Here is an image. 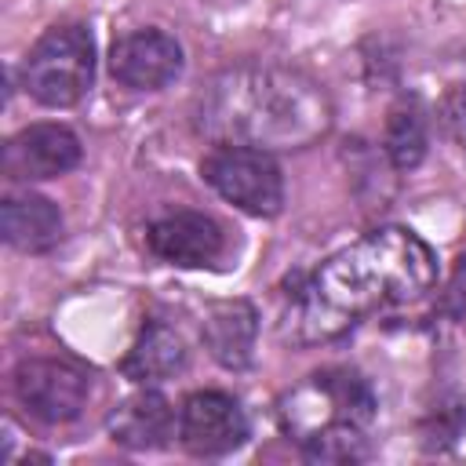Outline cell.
Returning <instances> with one entry per match:
<instances>
[{"mask_svg": "<svg viewBox=\"0 0 466 466\" xmlns=\"http://www.w3.org/2000/svg\"><path fill=\"white\" fill-rule=\"evenodd\" d=\"M197 127L215 146L306 149L328 135L331 102L302 69L240 62L215 73L197 95Z\"/></svg>", "mask_w": 466, "mask_h": 466, "instance_id": "2", "label": "cell"}, {"mask_svg": "<svg viewBox=\"0 0 466 466\" xmlns=\"http://www.w3.org/2000/svg\"><path fill=\"white\" fill-rule=\"evenodd\" d=\"M437 120L448 138L466 146V84H451L444 91V98L437 102Z\"/></svg>", "mask_w": 466, "mask_h": 466, "instance_id": "16", "label": "cell"}, {"mask_svg": "<svg viewBox=\"0 0 466 466\" xmlns=\"http://www.w3.org/2000/svg\"><path fill=\"white\" fill-rule=\"evenodd\" d=\"M171 404L164 400V393L157 390H142V393H131L120 408H113L109 415V437L124 448H135V451H146V448H164L167 437H171Z\"/></svg>", "mask_w": 466, "mask_h": 466, "instance_id": "12", "label": "cell"}, {"mask_svg": "<svg viewBox=\"0 0 466 466\" xmlns=\"http://www.w3.org/2000/svg\"><path fill=\"white\" fill-rule=\"evenodd\" d=\"M204 346L208 353L226 364V368H244L255 350L258 335V313L251 302L233 299V302H215L204 317Z\"/></svg>", "mask_w": 466, "mask_h": 466, "instance_id": "11", "label": "cell"}, {"mask_svg": "<svg viewBox=\"0 0 466 466\" xmlns=\"http://www.w3.org/2000/svg\"><path fill=\"white\" fill-rule=\"evenodd\" d=\"M386 157L393 160V167L411 171L415 164H422L430 135H426V116L415 102H397L386 116Z\"/></svg>", "mask_w": 466, "mask_h": 466, "instance_id": "15", "label": "cell"}, {"mask_svg": "<svg viewBox=\"0 0 466 466\" xmlns=\"http://www.w3.org/2000/svg\"><path fill=\"white\" fill-rule=\"evenodd\" d=\"M433 284L437 255L430 244L404 226H382L331 255L309 277L295 295L288 324L302 342L331 339L375 309L422 299Z\"/></svg>", "mask_w": 466, "mask_h": 466, "instance_id": "1", "label": "cell"}, {"mask_svg": "<svg viewBox=\"0 0 466 466\" xmlns=\"http://www.w3.org/2000/svg\"><path fill=\"white\" fill-rule=\"evenodd\" d=\"M120 368L135 382H160L186 368V342L167 324H149V328H142L138 342L131 346V353L124 357Z\"/></svg>", "mask_w": 466, "mask_h": 466, "instance_id": "14", "label": "cell"}, {"mask_svg": "<svg viewBox=\"0 0 466 466\" xmlns=\"http://www.w3.org/2000/svg\"><path fill=\"white\" fill-rule=\"evenodd\" d=\"M80 164V142L62 124H29L4 142L0 167L15 182H36L66 175Z\"/></svg>", "mask_w": 466, "mask_h": 466, "instance_id": "8", "label": "cell"}, {"mask_svg": "<svg viewBox=\"0 0 466 466\" xmlns=\"http://www.w3.org/2000/svg\"><path fill=\"white\" fill-rule=\"evenodd\" d=\"M375 419V397L368 382L350 368H324L299 382L280 400L284 430L317 462H353L368 451V422Z\"/></svg>", "mask_w": 466, "mask_h": 466, "instance_id": "3", "label": "cell"}, {"mask_svg": "<svg viewBox=\"0 0 466 466\" xmlns=\"http://www.w3.org/2000/svg\"><path fill=\"white\" fill-rule=\"evenodd\" d=\"M15 397L18 404L40 419V422H69L80 415L87 393H91V379L84 368L69 364V360H55V357H29L15 368L11 375Z\"/></svg>", "mask_w": 466, "mask_h": 466, "instance_id": "6", "label": "cell"}, {"mask_svg": "<svg viewBox=\"0 0 466 466\" xmlns=\"http://www.w3.org/2000/svg\"><path fill=\"white\" fill-rule=\"evenodd\" d=\"M146 244L171 266H215L226 251L222 226L204 211H167L146 229Z\"/></svg>", "mask_w": 466, "mask_h": 466, "instance_id": "9", "label": "cell"}, {"mask_svg": "<svg viewBox=\"0 0 466 466\" xmlns=\"http://www.w3.org/2000/svg\"><path fill=\"white\" fill-rule=\"evenodd\" d=\"M248 437V419L240 404L229 393L218 390H197L182 400L178 411V441L189 455L215 459L233 448H240Z\"/></svg>", "mask_w": 466, "mask_h": 466, "instance_id": "7", "label": "cell"}, {"mask_svg": "<svg viewBox=\"0 0 466 466\" xmlns=\"http://www.w3.org/2000/svg\"><path fill=\"white\" fill-rule=\"evenodd\" d=\"M109 73L138 91H160L182 73V47L160 29H135L109 51Z\"/></svg>", "mask_w": 466, "mask_h": 466, "instance_id": "10", "label": "cell"}, {"mask_svg": "<svg viewBox=\"0 0 466 466\" xmlns=\"http://www.w3.org/2000/svg\"><path fill=\"white\" fill-rule=\"evenodd\" d=\"M204 182L248 215H277L284 204V178L277 160L255 146H215L200 164Z\"/></svg>", "mask_w": 466, "mask_h": 466, "instance_id": "5", "label": "cell"}, {"mask_svg": "<svg viewBox=\"0 0 466 466\" xmlns=\"http://www.w3.org/2000/svg\"><path fill=\"white\" fill-rule=\"evenodd\" d=\"M95 80V40L84 25L47 29L25 55L22 84L25 91L51 109L76 106Z\"/></svg>", "mask_w": 466, "mask_h": 466, "instance_id": "4", "label": "cell"}, {"mask_svg": "<svg viewBox=\"0 0 466 466\" xmlns=\"http://www.w3.org/2000/svg\"><path fill=\"white\" fill-rule=\"evenodd\" d=\"M0 233L18 251H47L62 237V215L47 197L11 193L0 204Z\"/></svg>", "mask_w": 466, "mask_h": 466, "instance_id": "13", "label": "cell"}]
</instances>
